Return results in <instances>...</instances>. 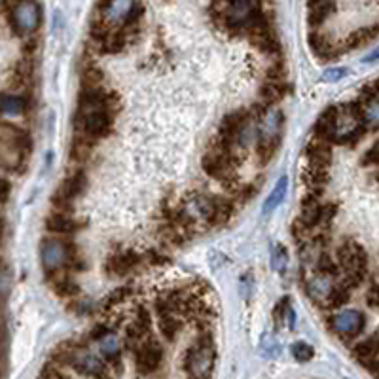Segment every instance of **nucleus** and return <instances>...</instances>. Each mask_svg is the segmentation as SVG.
Returning a JSON list of instances; mask_svg holds the SVG:
<instances>
[{
  "label": "nucleus",
  "mask_w": 379,
  "mask_h": 379,
  "mask_svg": "<svg viewBox=\"0 0 379 379\" xmlns=\"http://www.w3.org/2000/svg\"><path fill=\"white\" fill-rule=\"evenodd\" d=\"M271 266H274L277 271H285L286 266H288V255H286V249L283 245H277L274 249V255H271Z\"/></svg>",
  "instance_id": "obj_33"
},
{
  "label": "nucleus",
  "mask_w": 379,
  "mask_h": 379,
  "mask_svg": "<svg viewBox=\"0 0 379 379\" xmlns=\"http://www.w3.org/2000/svg\"><path fill=\"white\" fill-rule=\"evenodd\" d=\"M144 266V256L133 249L110 252L105 262V271L113 279H125Z\"/></svg>",
  "instance_id": "obj_9"
},
{
  "label": "nucleus",
  "mask_w": 379,
  "mask_h": 379,
  "mask_svg": "<svg viewBox=\"0 0 379 379\" xmlns=\"http://www.w3.org/2000/svg\"><path fill=\"white\" fill-rule=\"evenodd\" d=\"M10 192H12V184L6 179L0 176V203H6L10 199Z\"/></svg>",
  "instance_id": "obj_40"
},
{
  "label": "nucleus",
  "mask_w": 379,
  "mask_h": 379,
  "mask_svg": "<svg viewBox=\"0 0 379 379\" xmlns=\"http://www.w3.org/2000/svg\"><path fill=\"white\" fill-rule=\"evenodd\" d=\"M290 351H293V356L298 362H309L311 359H313V354H315L313 347L305 342H296Z\"/></svg>",
  "instance_id": "obj_32"
},
{
  "label": "nucleus",
  "mask_w": 379,
  "mask_h": 379,
  "mask_svg": "<svg viewBox=\"0 0 379 379\" xmlns=\"http://www.w3.org/2000/svg\"><path fill=\"white\" fill-rule=\"evenodd\" d=\"M2 236H4V222H2V218H0V241H2Z\"/></svg>",
  "instance_id": "obj_42"
},
{
  "label": "nucleus",
  "mask_w": 379,
  "mask_h": 379,
  "mask_svg": "<svg viewBox=\"0 0 379 379\" xmlns=\"http://www.w3.org/2000/svg\"><path fill=\"white\" fill-rule=\"evenodd\" d=\"M163 347L162 343L150 336L144 340L135 351H133V361H135V370L139 375H152L155 373L163 364Z\"/></svg>",
  "instance_id": "obj_11"
},
{
  "label": "nucleus",
  "mask_w": 379,
  "mask_h": 379,
  "mask_svg": "<svg viewBox=\"0 0 379 379\" xmlns=\"http://www.w3.org/2000/svg\"><path fill=\"white\" fill-rule=\"evenodd\" d=\"M379 95V80L372 82V84H368V86L362 87V94H361V103H366V101L373 99V97H378Z\"/></svg>",
  "instance_id": "obj_36"
},
{
  "label": "nucleus",
  "mask_w": 379,
  "mask_h": 379,
  "mask_svg": "<svg viewBox=\"0 0 379 379\" xmlns=\"http://www.w3.org/2000/svg\"><path fill=\"white\" fill-rule=\"evenodd\" d=\"M116 114L110 108H78L75 116L76 133L86 135L94 141L110 137L114 131Z\"/></svg>",
  "instance_id": "obj_5"
},
{
  "label": "nucleus",
  "mask_w": 379,
  "mask_h": 379,
  "mask_svg": "<svg viewBox=\"0 0 379 379\" xmlns=\"http://www.w3.org/2000/svg\"><path fill=\"white\" fill-rule=\"evenodd\" d=\"M379 59V48L378 50H373L370 56H366L364 59H362V63H373V61H378Z\"/></svg>",
  "instance_id": "obj_41"
},
{
  "label": "nucleus",
  "mask_w": 379,
  "mask_h": 379,
  "mask_svg": "<svg viewBox=\"0 0 379 379\" xmlns=\"http://www.w3.org/2000/svg\"><path fill=\"white\" fill-rule=\"evenodd\" d=\"M158 328H160V334H162L165 342L173 343L176 338L181 336L182 330H184V319L174 315V313L160 315V317H158Z\"/></svg>",
  "instance_id": "obj_22"
},
{
  "label": "nucleus",
  "mask_w": 379,
  "mask_h": 379,
  "mask_svg": "<svg viewBox=\"0 0 379 379\" xmlns=\"http://www.w3.org/2000/svg\"><path fill=\"white\" fill-rule=\"evenodd\" d=\"M343 76H347V69H343V67L328 69V70H324L323 82H338V80H342Z\"/></svg>",
  "instance_id": "obj_37"
},
{
  "label": "nucleus",
  "mask_w": 379,
  "mask_h": 379,
  "mask_svg": "<svg viewBox=\"0 0 379 379\" xmlns=\"http://www.w3.org/2000/svg\"><path fill=\"white\" fill-rule=\"evenodd\" d=\"M106 75L103 69L95 67L91 63H87L86 67L82 69V86H97V84H105Z\"/></svg>",
  "instance_id": "obj_30"
},
{
  "label": "nucleus",
  "mask_w": 379,
  "mask_h": 379,
  "mask_svg": "<svg viewBox=\"0 0 379 379\" xmlns=\"http://www.w3.org/2000/svg\"><path fill=\"white\" fill-rule=\"evenodd\" d=\"M258 122H260V125L256 131V155L260 160V165H266L274 158L275 152L279 150L285 114L279 108H267L266 114Z\"/></svg>",
  "instance_id": "obj_3"
},
{
  "label": "nucleus",
  "mask_w": 379,
  "mask_h": 379,
  "mask_svg": "<svg viewBox=\"0 0 379 379\" xmlns=\"http://www.w3.org/2000/svg\"><path fill=\"white\" fill-rule=\"evenodd\" d=\"M309 46L319 59H332V57H338V53H340V51L332 46L328 38L321 34L319 31L309 32Z\"/></svg>",
  "instance_id": "obj_24"
},
{
  "label": "nucleus",
  "mask_w": 379,
  "mask_h": 379,
  "mask_svg": "<svg viewBox=\"0 0 379 379\" xmlns=\"http://www.w3.org/2000/svg\"><path fill=\"white\" fill-rule=\"evenodd\" d=\"M143 256H144V264H148V266L163 267V266H167L169 262H171L169 252H163V250H160V249H148Z\"/></svg>",
  "instance_id": "obj_31"
},
{
  "label": "nucleus",
  "mask_w": 379,
  "mask_h": 379,
  "mask_svg": "<svg viewBox=\"0 0 379 379\" xmlns=\"http://www.w3.org/2000/svg\"><path fill=\"white\" fill-rule=\"evenodd\" d=\"M46 230L53 233V236H75L82 230V224L78 220L72 218L70 212L53 211L50 217L46 218Z\"/></svg>",
  "instance_id": "obj_17"
},
{
  "label": "nucleus",
  "mask_w": 379,
  "mask_h": 379,
  "mask_svg": "<svg viewBox=\"0 0 379 379\" xmlns=\"http://www.w3.org/2000/svg\"><path fill=\"white\" fill-rule=\"evenodd\" d=\"M362 165H364V167L379 165V141H375V143L364 152V155H362Z\"/></svg>",
  "instance_id": "obj_34"
},
{
  "label": "nucleus",
  "mask_w": 379,
  "mask_h": 379,
  "mask_svg": "<svg viewBox=\"0 0 379 379\" xmlns=\"http://www.w3.org/2000/svg\"><path fill=\"white\" fill-rule=\"evenodd\" d=\"M78 247L75 241L63 239V237H44L40 243V262L46 274H56L67 269V262L75 255Z\"/></svg>",
  "instance_id": "obj_7"
},
{
  "label": "nucleus",
  "mask_w": 379,
  "mask_h": 379,
  "mask_svg": "<svg viewBox=\"0 0 379 379\" xmlns=\"http://www.w3.org/2000/svg\"><path fill=\"white\" fill-rule=\"evenodd\" d=\"M366 326V317L359 309H342L328 317V328L342 340H353Z\"/></svg>",
  "instance_id": "obj_10"
},
{
  "label": "nucleus",
  "mask_w": 379,
  "mask_h": 379,
  "mask_svg": "<svg viewBox=\"0 0 379 379\" xmlns=\"http://www.w3.org/2000/svg\"><path fill=\"white\" fill-rule=\"evenodd\" d=\"M353 354L354 359L361 362L362 366L368 368L370 372L379 368V330L370 334L366 340L356 343L353 347Z\"/></svg>",
  "instance_id": "obj_14"
},
{
  "label": "nucleus",
  "mask_w": 379,
  "mask_h": 379,
  "mask_svg": "<svg viewBox=\"0 0 379 379\" xmlns=\"http://www.w3.org/2000/svg\"><path fill=\"white\" fill-rule=\"evenodd\" d=\"M182 205L186 207L188 212L195 218V222L201 220V222H205L207 228L224 226L226 222H230L237 211L236 199L203 192L188 193Z\"/></svg>",
  "instance_id": "obj_1"
},
{
  "label": "nucleus",
  "mask_w": 379,
  "mask_h": 379,
  "mask_svg": "<svg viewBox=\"0 0 379 379\" xmlns=\"http://www.w3.org/2000/svg\"><path fill=\"white\" fill-rule=\"evenodd\" d=\"M334 285H336V283H334L332 277L317 271V274L311 275L309 279L305 281V293H307V296H309L313 304L323 307L330 294H332V290H334Z\"/></svg>",
  "instance_id": "obj_15"
},
{
  "label": "nucleus",
  "mask_w": 379,
  "mask_h": 379,
  "mask_svg": "<svg viewBox=\"0 0 379 379\" xmlns=\"http://www.w3.org/2000/svg\"><path fill=\"white\" fill-rule=\"evenodd\" d=\"M336 262L345 274L343 283L351 290L364 283L368 274V255L361 243H356L354 239H345L336 249Z\"/></svg>",
  "instance_id": "obj_4"
},
{
  "label": "nucleus",
  "mask_w": 379,
  "mask_h": 379,
  "mask_svg": "<svg viewBox=\"0 0 379 379\" xmlns=\"http://www.w3.org/2000/svg\"><path fill=\"white\" fill-rule=\"evenodd\" d=\"M262 353L266 354V356H275V354L279 353V347H277V343L271 340V338H267L262 343Z\"/></svg>",
  "instance_id": "obj_39"
},
{
  "label": "nucleus",
  "mask_w": 379,
  "mask_h": 379,
  "mask_svg": "<svg viewBox=\"0 0 379 379\" xmlns=\"http://www.w3.org/2000/svg\"><path fill=\"white\" fill-rule=\"evenodd\" d=\"M286 186H288V179L286 176H283L277 184H275V188L271 190V193L267 195L266 203H264V214L266 212H271L275 209V207L279 205L281 201H283V198H285L286 193Z\"/></svg>",
  "instance_id": "obj_29"
},
{
  "label": "nucleus",
  "mask_w": 379,
  "mask_h": 379,
  "mask_svg": "<svg viewBox=\"0 0 379 379\" xmlns=\"http://www.w3.org/2000/svg\"><path fill=\"white\" fill-rule=\"evenodd\" d=\"M317 271L319 274H324L332 277V279H338L340 274H342V269L338 266V262L334 260V256L330 255V252H321L317 258Z\"/></svg>",
  "instance_id": "obj_28"
},
{
  "label": "nucleus",
  "mask_w": 379,
  "mask_h": 379,
  "mask_svg": "<svg viewBox=\"0 0 379 379\" xmlns=\"http://www.w3.org/2000/svg\"><path fill=\"white\" fill-rule=\"evenodd\" d=\"M25 154L15 144L0 143V167L8 171V173H18L25 163Z\"/></svg>",
  "instance_id": "obj_19"
},
{
  "label": "nucleus",
  "mask_w": 379,
  "mask_h": 379,
  "mask_svg": "<svg viewBox=\"0 0 379 379\" xmlns=\"http://www.w3.org/2000/svg\"><path fill=\"white\" fill-rule=\"evenodd\" d=\"M366 304L372 309H379V283H372L366 293Z\"/></svg>",
  "instance_id": "obj_35"
},
{
  "label": "nucleus",
  "mask_w": 379,
  "mask_h": 379,
  "mask_svg": "<svg viewBox=\"0 0 379 379\" xmlns=\"http://www.w3.org/2000/svg\"><path fill=\"white\" fill-rule=\"evenodd\" d=\"M217 361V347L212 340V332H199L195 342L186 349L184 359H182V368L188 373L190 379H209Z\"/></svg>",
  "instance_id": "obj_2"
},
{
  "label": "nucleus",
  "mask_w": 379,
  "mask_h": 379,
  "mask_svg": "<svg viewBox=\"0 0 379 379\" xmlns=\"http://www.w3.org/2000/svg\"><path fill=\"white\" fill-rule=\"evenodd\" d=\"M46 279L53 288V293L57 296H61L63 300H76L80 296V285L70 277L67 269H61V271H56V274H46Z\"/></svg>",
  "instance_id": "obj_16"
},
{
  "label": "nucleus",
  "mask_w": 379,
  "mask_h": 379,
  "mask_svg": "<svg viewBox=\"0 0 379 379\" xmlns=\"http://www.w3.org/2000/svg\"><path fill=\"white\" fill-rule=\"evenodd\" d=\"M78 108H110L114 113L122 110L118 91H114L105 84L97 86H82L78 91Z\"/></svg>",
  "instance_id": "obj_8"
},
{
  "label": "nucleus",
  "mask_w": 379,
  "mask_h": 379,
  "mask_svg": "<svg viewBox=\"0 0 379 379\" xmlns=\"http://www.w3.org/2000/svg\"><path fill=\"white\" fill-rule=\"evenodd\" d=\"M351 293H353V290H351L345 283H336L334 290H332V294H330L328 300H326V304H324L321 309H340V307H343V305L351 300Z\"/></svg>",
  "instance_id": "obj_26"
},
{
  "label": "nucleus",
  "mask_w": 379,
  "mask_h": 379,
  "mask_svg": "<svg viewBox=\"0 0 379 379\" xmlns=\"http://www.w3.org/2000/svg\"><path fill=\"white\" fill-rule=\"evenodd\" d=\"M97 347H99V354L108 364L118 366V370H122V343L114 330L101 338L97 342Z\"/></svg>",
  "instance_id": "obj_18"
},
{
  "label": "nucleus",
  "mask_w": 379,
  "mask_h": 379,
  "mask_svg": "<svg viewBox=\"0 0 379 379\" xmlns=\"http://www.w3.org/2000/svg\"><path fill=\"white\" fill-rule=\"evenodd\" d=\"M8 21L18 37H31L42 23V8L37 0H15L10 6Z\"/></svg>",
  "instance_id": "obj_6"
},
{
  "label": "nucleus",
  "mask_w": 379,
  "mask_h": 379,
  "mask_svg": "<svg viewBox=\"0 0 379 379\" xmlns=\"http://www.w3.org/2000/svg\"><path fill=\"white\" fill-rule=\"evenodd\" d=\"M338 120H340V106H328L324 110L319 120L313 125V139H319V141H324V143L332 144L334 139H336L338 133Z\"/></svg>",
  "instance_id": "obj_13"
},
{
  "label": "nucleus",
  "mask_w": 379,
  "mask_h": 379,
  "mask_svg": "<svg viewBox=\"0 0 379 379\" xmlns=\"http://www.w3.org/2000/svg\"><path fill=\"white\" fill-rule=\"evenodd\" d=\"M336 12V2L334 0H309V12L307 21L313 29H317L326 19Z\"/></svg>",
  "instance_id": "obj_21"
},
{
  "label": "nucleus",
  "mask_w": 379,
  "mask_h": 379,
  "mask_svg": "<svg viewBox=\"0 0 379 379\" xmlns=\"http://www.w3.org/2000/svg\"><path fill=\"white\" fill-rule=\"evenodd\" d=\"M135 2L137 0H99L94 19H97L101 25H105L110 31L122 29Z\"/></svg>",
  "instance_id": "obj_12"
},
{
  "label": "nucleus",
  "mask_w": 379,
  "mask_h": 379,
  "mask_svg": "<svg viewBox=\"0 0 379 379\" xmlns=\"http://www.w3.org/2000/svg\"><path fill=\"white\" fill-rule=\"evenodd\" d=\"M361 120L368 129H379V95L362 103Z\"/></svg>",
  "instance_id": "obj_27"
},
{
  "label": "nucleus",
  "mask_w": 379,
  "mask_h": 379,
  "mask_svg": "<svg viewBox=\"0 0 379 379\" xmlns=\"http://www.w3.org/2000/svg\"><path fill=\"white\" fill-rule=\"evenodd\" d=\"M305 158H307L309 165L326 169L330 165V160H332V148H330L328 143L313 139V141L305 146Z\"/></svg>",
  "instance_id": "obj_20"
},
{
  "label": "nucleus",
  "mask_w": 379,
  "mask_h": 379,
  "mask_svg": "<svg viewBox=\"0 0 379 379\" xmlns=\"http://www.w3.org/2000/svg\"><path fill=\"white\" fill-rule=\"evenodd\" d=\"M8 290H10V274L0 266V300L6 296Z\"/></svg>",
  "instance_id": "obj_38"
},
{
  "label": "nucleus",
  "mask_w": 379,
  "mask_h": 379,
  "mask_svg": "<svg viewBox=\"0 0 379 379\" xmlns=\"http://www.w3.org/2000/svg\"><path fill=\"white\" fill-rule=\"evenodd\" d=\"M29 110V99L23 95L0 94V114L4 116H21Z\"/></svg>",
  "instance_id": "obj_23"
},
{
  "label": "nucleus",
  "mask_w": 379,
  "mask_h": 379,
  "mask_svg": "<svg viewBox=\"0 0 379 379\" xmlns=\"http://www.w3.org/2000/svg\"><path fill=\"white\" fill-rule=\"evenodd\" d=\"M330 176L328 171L324 167H315V165H309L302 173V182H304L307 190H324V186L328 184Z\"/></svg>",
  "instance_id": "obj_25"
}]
</instances>
